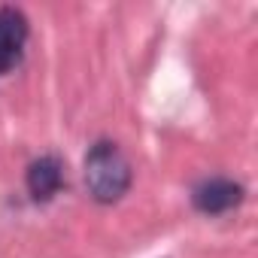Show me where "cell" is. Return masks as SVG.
<instances>
[{
    "label": "cell",
    "instance_id": "obj_1",
    "mask_svg": "<svg viewBox=\"0 0 258 258\" xmlns=\"http://www.w3.org/2000/svg\"><path fill=\"white\" fill-rule=\"evenodd\" d=\"M85 185L97 204H115L131 188V164L115 143L100 140L85 155Z\"/></svg>",
    "mask_w": 258,
    "mask_h": 258
},
{
    "label": "cell",
    "instance_id": "obj_2",
    "mask_svg": "<svg viewBox=\"0 0 258 258\" xmlns=\"http://www.w3.org/2000/svg\"><path fill=\"white\" fill-rule=\"evenodd\" d=\"M28 19L16 7H0V76L16 70L25 58Z\"/></svg>",
    "mask_w": 258,
    "mask_h": 258
},
{
    "label": "cell",
    "instance_id": "obj_3",
    "mask_svg": "<svg viewBox=\"0 0 258 258\" xmlns=\"http://www.w3.org/2000/svg\"><path fill=\"white\" fill-rule=\"evenodd\" d=\"M240 201H243V188H240L234 179H225V176L204 179V182L195 185V191H191V204H195L201 213H207V216L228 213V210H234Z\"/></svg>",
    "mask_w": 258,
    "mask_h": 258
},
{
    "label": "cell",
    "instance_id": "obj_4",
    "mask_svg": "<svg viewBox=\"0 0 258 258\" xmlns=\"http://www.w3.org/2000/svg\"><path fill=\"white\" fill-rule=\"evenodd\" d=\"M61 182H64V170H61V161L52 158V155H43L28 167V191H31L34 201L55 198Z\"/></svg>",
    "mask_w": 258,
    "mask_h": 258
}]
</instances>
